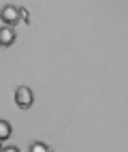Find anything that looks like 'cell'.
Returning <instances> with one entry per match:
<instances>
[{
  "instance_id": "1",
  "label": "cell",
  "mask_w": 128,
  "mask_h": 152,
  "mask_svg": "<svg viewBox=\"0 0 128 152\" xmlns=\"http://www.w3.org/2000/svg\"><path fill=\"white\" fill-rule=\"evenodd\" d=\"M15 103L22 107V109H30L34 103V96H32V90L28 86H19L15 90Z\"/></svg>"
},
{
  "instance_id": "2",
  "label": "cell",
  "mask_w": 128,
  "mask_h": 152,
  "mask_svg": "<svg viewBox=\"0 0 128 152\" xmlns=\"http://www.w3.org/2000/svg\"><path fill=\"white\" fill-rule=\"evenodd\" d=\"M0 17H2V22L11 28V26H15L19 19V9L17 7H13V4H7V7H2V11H0Z\"/></svg>"
},
{
  "instance_id": "3",
  "label": "cell",
  "mask_w": 128,
  "mask_h": 152,
  "mask_svg": "<svg viewBox=\"0 0 128 152\" xmlns=\"http://www.w3.org/2000/svg\"><path fill=\"white\" fill-rule=\"evenodd\" d=\"M15 43V30L13 28H0V45H4V47H9V45H13Z\"/></svg>"
},
{
  "instance_id": "4",
  "label": "cell",
  "mask_w": 128,
  "mask_h": 152,
  "mask_svg": "<svg viewBox=\"0 0 128 152\" xmlns=\"http://www.w3.org/2000/svg\"><path fill=\"white\" fill-rule=\"evenodd\" d=\"M11 124L7 122V120H0V141L2 139H7V137H11Z\"/></svg>"
},
{
  "instance_id": "5",
  "label": "cell",
  "mask_w": 128,
  "mask_h": 152,
  "mask_svg": "<svg viewBox=\"0 0 128 152\" xmlns=\"http://www.w3.org/2000/svg\"><path fill=\"white\" fill-rule=\"evenodd\" d=\"M30 152H51V148H49L47 144H43V141H34V144L30 146Z\"/></svg>"
},
{
  "instance_id": "6",
  "label": "cell",
  "mask_w": 128,
  "mask_h": 152,
  "mask_svg": "<svg viewBox=\"0 0 128 152\" xmlns=\"http://www.w3.org/2000/svg\"><path fill=\"white\" fill-rule=\"evenodd\" d=\"M0 152H19V148H15V146H7V148H2Z\"/></svg>"
},
{
  "instance_id": "7",
  "label": "cell",
  "mask_w": 128,
  "mask_h": 152,
  "mask_svg": "<svg viewBox=\"0 0 128 152\" xmlns=\"http://www.w3.org/2000/svg\"><path fill=\"white\" fill-rule=\"evenodd\" d=\"M0 150H2V144H0Z\"/></svg>"
}]
</instances>
